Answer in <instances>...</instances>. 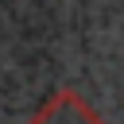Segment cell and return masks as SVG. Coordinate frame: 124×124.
I'll list each match as a JSON object with an SVG mask.
<instances>
[{
    "label": "cell",
    "mask_w": 124,
    "mask_h": 124,
    "mask_svg": "<svg viewBox=\"0 0 124 124\" xmlns=\"http://www.w3.org/2000/svg\"><path fill=\"white\" fill-rule=\"evenodd\" d=\"M31 124H105V120H97L78 93L62 89V93H54V97L43 105V112H39Z\"/></svg>",
    "instance_id": "obj_1"
}]
</instances>
